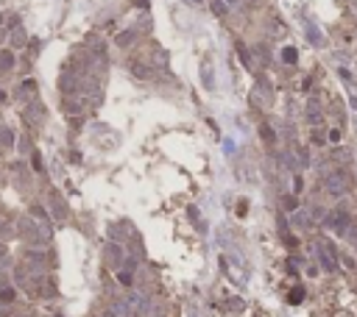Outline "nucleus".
<instances>
[{"mask_svg":"<svg viewBox=\"0 0 357 317\" xmlns=\"http://www.w3.org/2000/svg\"><path fill=\"white\" fill-rule=\"evenodd\" d=\"M346 181H343V175H332L330 181H327V192H330L332 197H340L343 192H346Z\"/></svg>","mask_w":357,"mask_h":317,"instance_id":"obj_1","label":"nucleus"},{"mask_svg":"<svg viewBox=\"0 0 357 317\" xmlns=\"http://www.w3.org/2000/svg\"><path fill=\"white\" fill-rule=\"evenodd\" d=\"M106 256H109V262H112L114 267H120V265H123V248L117 245V242L106 245Z\"/></svg>","mask_w":357,"mask_h":317,"instance_id":"obj_2","label":"nucleus"},{"mask_svg":"<svg viewBox=\"0 0 357 317\" xmlns=\"http://www.w3.org/2000/svg\"><path fill=\"white\" fill-rule=\"evenodd\" d=\"M321 265L330 270V273H335V250H332V245H324V250H321Z\"/></svg>","mask_w":357,"mask_h":317,"instance_id":"obj_3","label":"nucleus"},{"mask_svg":"<svg viewBox=\"0 0 357 317\" xmlns=\"http://www.w3.org/2000/svg\"><path fill=\"white\" fill-rule=\"evenodd\" d=\"M34 95H36V86H34V81H26V84L20 86V98H23V100H31V103H36V100H34Z\"/></svg>","mask_w":357,"mask_h":317,"instance_id":"obj_4","label":"nucleus"},{"mask_svg":"<svg viewBox=\"0 0 357 317\" xmlns=\"http://www.w3.org/2000/svg\"><path fill=\"white\" fill-rule=\"evenodd\" d=\"M14 67V56L11 50H0V73H6V70Z\"/></svg>","mask_w":357,"mask_h":317,"instance_id":"obj_5","label":"nucleus"},{"mask_svg":"<svg viewBox=\"0 0 357 317\" xmlns=\"http://www.w3.org/2000/svg\"><path fill=\"white\" fill-rule=\"evenodd\" d=\"M131 73H134L137 78H148V73H151V70L145 67L142 61H131Z\"/></svg>","mask_w":357,"mask_h":317,"instance_id":"obj_6","label":"nucleus"},{"mask_svg":"<svg viewBox=\"0 0 357 317\" xmlns=\"http://www.w3.org/2000/svg\"><path fill=\"white\" fill-rule=\"evenodd\" d=\"M201 73H204V86H207V89H212V86H215V81H212V67H209V61H204Z\"/></svg>","mask_w":357,"mask_h":317,"instance_id":"obj_7","label":"nucleus"},{"mask_svg":"<svg viewBox=\"0 0 357 317\" xmlns=\"http://www.w3.org/2000/svg\"><path fill=\"white\" fill-rule=\"evenodd\" d=\"M209 6H212V11H215L218 17H223V14H226V11H229V3H226V0H212Z\"/></svg>","mask_w":357,"mask_h":317,"instance_id":"obj_8","label":"nucleus"},{"mask_svg":"<svg viewBox=\"0 0 357 317\" xmlns=\"http://www.w3.org/2000/svg\"><path fill=\"white\" fill-rule=\"evenodd\" d=\"M0 300H3V303H11V300H14V290H11V287H0Z\"/></svg>","mask_w":357,"mask_h":317,"instance_id":"obj_9","label":"nucleus"},{"mask_svg":"<svg viewBox=\"0 0 357 317\" xmlns=\"http://www.w3.org/2000/svg\"><path fill=\"white\" fill-rule=\"evenodd\" d=\"M282 59L288 61V64H293V61H296V48H285V50H282Z\"/></svg>","mask_w":357,"mask_h":317,"instance_id":"obj_10","label":"nucleus"},{"mask_svg":"<svg viewBox=\"0 0 357 317\" xmlns=\"http://www.w3.org/2000/svg\"><path fill=\"white\" fill-rule=\"evenodd\" d=\"M51 200H53V215H56V217H59V220H61V217H64V209H61L59 197H56V195H51Z\"/></svg>","mask_w":357,"mask_h":317,"instance_id":"obj_11","label":"nucleus"},{"mask_svg":"<svg viewBox=\"0 0 357 317\" xmlns=\"http://www.w3.org/2000/svg\"><path fill=\"white\" fill-rule=\"evenodd\" d=\"M0 142H3L6 147H9L11 142H14V139H11V131H9V128H3V131H0Z\"/></svg>","mask_w":357,"mask_h":317,"instance_id":"obj_12","label":"nucleus"},{"mask_svg":"<svg viewBox=\"0 0 357 317\" xmlns=\"http://www.w3.org/2000/svg\"><path fill=\"white\" fill-rule=\"evenodd\" d=\"M131 36H134V34H131V31H126V34H120V36H117V45H129V42H131Z\"/></svg>","mask_w":357,"mask_h":317,"instance_id":"obj_13","label":"nucleus"},{"mask_svg":"<svg viewBox=\"0 0 357 317\" xmlns=\"http://www.w3.org/2000/svg\"><path fill=\"white\" fill-rule=\"evenodd\" d=\"M302 298H304V290H293V295H290V303H299Z\"/></svg>","mask_w":357,"mask_h":317,"instance_id":"obj_14","label":"nucleus"},{"mask_svg":"<svg viewBox=\"0 0 357 317\" xmlns=\"http://www.w3.org/2000/svg\"><path fill=\"white\" fill-rule=\"evenodd\" d=\"M117 278H120V284H131V273H129V270H123Z\"/></svg>","mask_w":357,"mask_h":317,"instance_id":"obj_15","label":"nucleus"},{"mask_svg":"<svg viewBox=\"0 0 357 317\" xmlns=\"http://www.w3.org/2000/svg\"><path fill=\"white\" fill-rule=\"evenodd\" d=\"M11 42H14V45H23V42H26V34H23V31H17V34H14V39H11Z\"/></svg>","mask_w":357,"mask_h":317,"instance_id":"obj_16","label":"nucleus"},{"mask_svg":"<svg viewBox=\"0 0 357 317\" xmlns=\"http://www.w3.org/2000/svg\"><path fill=\"white\" fill-rule=\"evenodd\" d=\"M349 240L355 242V248H357V228H352V231H349Z\"/></svg>","mask_w":357,"mask_h":317,"instance_id":"obj_17","label":"nucleus"},{"mask_svg":"<svg viewBox=\"0 0 357 317\" xmlns=\"http://www.w3.org/2000/svg\"><path fill=\"white\" fill-rule=\"evenodd\" d=\"M6 256V245H3V242H0V259Z\"/></svg>","mask_w":357,"mask_h":317,"instance_id":"obj_18","label":"nucleus"},{"mask_svg":"<svg viewBox=\"0 0 357 317\" xmlns=\"http://www.w3.org/2000/svg\"><path fill=\"white\" fill-rule=\"evenodd\" d=\"M0 284H6V273H0Z\"/></svg>","mask_w":357,"mask_h":317,"instance_id":"obj_19","label":"nucleus"},{"mask_svg":"<svg viewBox=\"0 0 357 317\" xmlns=\"http://www.w3.org/2000/svg\"><path fill=\"white\" fill-rule=\"evenodd\" d=\"M226 3H229V6H232V3H237V0H226Z\"/></svg>","mask_w":357,"mask_h":317,"instance_id":"obj_20","label":"nucleus"},{"mask_svg":"<svg viewBox=\"0 0 357 317\" xmlns=\"http://www.w3.org/2000/svg\"><path fill=\"white\" fill-rule=\"evenodd\" d=\"M195 3H201V0H195Z\"/></svg>","mask_w":357,"mask_h":317,"instance_id":"obj_21","label":"nucleus"},{"mask_svg":"<svg viewBox=\"0 0 357 317\" xmlns=\"http://www.w3.org/2000/svg\"><path fill=\"white\" fill-rule=\"evenodd\" d=\"M0 225H3V220H0Z\"/></svg>","mask_w":357,"mask_h":317,"instance_id":"obj_22","label":"nucleus"}]
</instances>
